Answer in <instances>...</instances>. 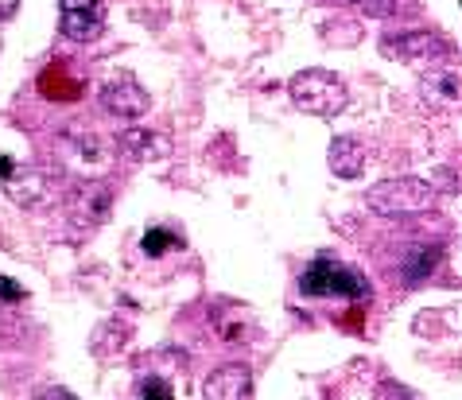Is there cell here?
Masks as SVG:
<instances>
[{"label":"cell","instance_id":"6da1fadb","mask_svg":"<svg viewBox=\"0 0 462 400\" xmlns=\"http://www.w3.org/2000/svg\"><path fill=\"white\" fill-rule=\"evenodd\" d=\"M55 160L67 175L82 179V183H97L117 160V148L97 133H62L55 140Z\"/></svg>","mask_w":462,"mask_h":400},{"label":"cell","instance_id":"7a4b0ae2","mask_svg":"<svg viewBox=\"0 0 462 400\" xmlns=\"http://www.w3.org/2000/svg\"><path fill=\"white\" fill-rule=\"evenodd\" d=\"M300 292L307 300H362V295H369V284L357 268L323 253V256H315V261L307 265V273L300 276Z\"/></svg>","mask_w":462,"mask_h":400},{"label":"cell","instance_id":"3957f363","mask_svg":"<svg viewBox=\"0 0 462 400\" xmlns=\"http://www.w3.org/2000/svg\"><path fill=\"white\" fill-rule=\"evenodd\" d=\"M288 94L303 113L323 117V121L338 117V113L350 106V89H346V82L338 79V74H330V70H300L291 79Z\"/></svg>","mask_w":462,"mask_h":400},{"label":"cell","instance_id":"277c9868","mask_svg":"<svg viewBox=\"0 0 462 400\" xmlns=\"http://www.w3.org/2000/svg\"><path fill=\"white\" fill-rule=\"evenodd\" d=\"M435 187L423 183V179H384V183L369 187L365 191V206L374 214H384V218H404V214H423L435 206Z\"/></svg>","mask_w":462,"mask_h":400},{"label":"cell","instance_id":"5b68a950","mask_svg":"<svg viewBox=\"0 0 462 400\" xmlns=\"http://www.w3.org/2000/svg\"><path fill=\"white\" fill-rule=\"evenodd\" d=\"M381 51L396 62H435L451 55V43L435 32H401V35H384Z\"/></svg>","mask_w":462,"mask_h":400},{"label":"cell","instance_id":"8992f818","mask_svg":"<svg viewBox=\"0 0 462 400\" xmlns=\"http://www.w3.org/2000/svg\"><path fill=\"white\" fill-rule=\"evenodd\" d=\"M62 8V35L74 43L97 40L106 28V5L101 0H59Z\"/></svg>","mask_w":462,"mask_h":400},{"label":"cell","instance_id":"52a82bcc","mask_svg":"<svg viewBox=\"0 0 462 400\" xmlns=\"http://www.w3.org/2000/svg\"><path fill=\"white\" fill-rule=\"evenodd\" d=\"M101 106H106L113 117H144L152 98H148V89L133 79H113L109 86H101Z\"/></svg>","mask_w":462,"mask_h":400},{"label":"cell","instance_id":"ba28073f","mask_svg":"<svg viewBox=\"0 0 462 400\" xmlns=\"http://www.w3.org/2000/svg\"><path fill=\"white\" fill-rule=\"evenodd\" d=\"M0 187H5L20 206H32V202L43 199V172H35V167L20 163V160L0 156Z\"/></svg>","mask_w":462,"mask_h":400},{"label":"cell","instance_id":"9c48e42d","mask_svg":"<svg viewBox=\"0 0 462 400\" xmlns=\"http://www.w3.org/2000/svg\"><path fill=\"white\" fill-rule=\"evenodd\" d=\"M113 148L133 163H160V160L171 156L168 140H163L160 133H148V128H125V133L113 140Z\"/></svg>","mask_w":462,"mask_h":400},{"label":"cell","instance_id":"30bf717a","mask_svg":"<svg viewBox=\"0 0 462 400\" xmlns=\"http://www.w3.org/2000/svg\"><path fill=\"white\" fill-rule=\"evenodd\" d=\"M202 393H207V400H253V373H249V366H241V361L222 366L207 377Z\"/></svg>","mask_w":462,"mask_h":400},{"label":"cell","instance_id":"8fae6325","mask_svg":"<svg viewBox=\"0 0 462 400\" xmlns=\"http://www.w3.org/2000/svg\"><path fill=\"white\" fill-rule=\"evenodd\" d=\"M327 163H330V172H335L338 179H357V175H362V167H365V152H362L357 140L338 136V140H330Z\"/></svg>","mask_w":462,"mask_h":400},{"label":"cell","instance_id":"7c38bea8","mask_svg":"<svg viewBox=\"0 0 462 400\" xmlns=\"http://www.w3.org/2000/svg\"><path fill=\"white\" fill-rule=\"evenodd\" d=\"M420 98L428 101L431 109H455L458 106V74L447 70V74H428L420 82Z\"/></svg>","mask_w":462,"mask_h":400},{"label":"cell","instance_id":"4fadbf2b","mask_svg":"<svg viewBox=\"0 0 462 400\" xmlns=\"http://www.w3.org/2000/svg\"><path fill=\"white\" fill-rule=\"evenodd\" d=\"M439 265H443V245H416V249L404 256V280L423 284Z\"/></svg>","mask_w":462,"mask_h":400},{"label":"cell","instance_id":"5bb4252c","mask_svg":"<svg viewBox=\"0 0 462 400\" xmlns=\"http://www.w3.org/2000/svg\"><path fill=\"white\" fill-rule=\"evenodd\" d=\"M140 249H144L148 256H160V253H168V249H183V237H175L171 229H148L144 241H140Z\"/></svg>","mask_w":462,"mask_h":400},{"label":"cell","instance_id":"9a60e30c","mask_svg":"<svg viewBox=\"0 0 462 400\" xmlns=\"http://www.w3.org/2000/svg\"><path fill=\"white\" fill-rule=\"evenodd\" d=\"M86 210H89V222H106L109 218V202H113V195L109 191H101L97 183H89V191H86Z\"/></svg>","mask_w":462,"mask_h":400},{"label":"cell","instance_id":"2e32d148","mask_svg":"<svg viewBox=\"0 0 462 400\" xmlns=\"http://www.w3.org/2000/svg\"><path fill=\"white\" fill-rule=\"evenodd\" d=\"M338 5H354V8H362L365 16H393L396 12V0H338Z\"/></svg>","mask_w":462,"mask_h":400},{"label":"cell","instance_id":"e0dca14e","mask_svg":"<svg viewBox=\"0 0 462 400\" xmlns=\"http://www.w3.org/2000/svg\"><path fill=\"white\" fill-rule=\"evenodd\" d=\"M140 396H144V400H175L171 385L163 381V377H148L144 385H140Z\"/></svg>","mask_w":462,"mask_h":400},{"label":"cell","instance_id":"ac0fdd59","mask_svg":"<svg viewBox=\"0 0 462 400\" xmlns=\"http://www.w3.org/2000/svg\"><path fill=\"white\" fill-rule=\"evenodd\" d=\"M23 295H28V292H23L16 280H0V303H20Z\"/></svg>","mask_w":462,"mask_h":400},{"label":"cell","instance_id":"d6986e66","mask_svg":"<svg viewBox=\"0 0 462 400\" xmlns=\"http://www.w3.org/2000/svg\"><path fill=\"white\" fill-rule=\"evenodd\" d=\"M35 400H79V396H74L70 389H59V385H51V389H40V393H35Z\"/></svg>","mask_w":462,"mask_h":400},{"label":"cell","instance_id":"ffe728a7","mask_svg":"<svg viewBox=\"0 0 462 400\" xmlns=\"http://www.w3.org/2000/svg\"><path fill=\"white\" fill-rule=\"evenodd\" d=\"M16 8H20V0H0V20L16 16Z\"/></svg>","mask_w":462,"mask_h":400}]
</instances>
